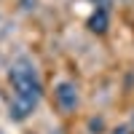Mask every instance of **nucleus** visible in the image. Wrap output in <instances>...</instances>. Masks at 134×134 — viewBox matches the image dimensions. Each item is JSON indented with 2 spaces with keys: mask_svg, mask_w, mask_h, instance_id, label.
<instances>
[{
  "mask_svg": "<svg viewBox=\"0 0 134 134\" xmlns=\"http://www.w3.org/2000/svg\"><path fill=\"white\" fill-rule=\"evenodd\" d=\"M8 81H11V91H14L8 113L14 121H27L43 97V86H40V78L35 72V67H32V62L16 59L8 70Z\"/></svg>",
  "mask_w": 134,
  "mask_h": 134,
  "instance_id": "f257e3e1",
  "label": "nucleus"
},
{
  "mask_svg": "<svg viewBox=\"0 0 134 134\" xmlns=\"http://www.w3.org/2000/svg\"><path fill=\"white\" fill-rule=\"evenodd\" d=\"M131 131H134V118H131Z\"/></svg>",
  "mask_w": 134,
  "mask_h": 134,
  "instance_id": "39448f33",
  "label": "nucleus"
},
{
  "mask_svg": "<svg viewBox=\"0 0 134 134\" xmlns=\"http://www.w3.org/2000/svg\"><path fill=\"white\" fill-rule=\"evenodd\" d=\"M86 24H88V30H91V32H99V35H102V32L107 30V24H110L107 8H105V5H99V8L94 11V14L88 16V21H86Z\"/></svg>",
  "mask_w": 134,
  "mask_h": 134,
  "instance_id": "7ed1b4c3",
  "label": "nucleus"
},
{
  "mask_svg": "<svg viewBox=\"0 0 134 134\" xmlns=\"http://www.w3.org/2000/svg\"><path fill=\"white\" fill-rule=\"evenodd\" d=\"M54 99H57V105L64 110V113H72V110L78 107V91H75V86H72L70 81H62V83L57 86Z\"/></svg>",
  "mask_w": 134,
  "mask_h": 134,
  "instance_id": "f03ea898",
  "label": "nucleus"
},
{
  "mask_svg": "<svg viewBox=\"0 0 134 134\" xmlns=\"http://www.w3.org/2000/svg\"><path fill=\"white\" fill-rule=\"evenodd\" d=\"M110 134H134V131H131V126H115Z\"/></svg>",
  "mask_w": 134,
  "mask_h": 134,
  "instance_id": "20e7f679",
  "label": "nucleus"
}]
</instances>
